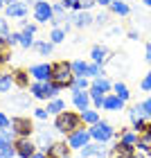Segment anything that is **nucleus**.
<instances>
[{
    "instance_id": "obj_1",
    "label": "nucleus",
    "mask_w": 151,
    "mask_h": 158,
    "mask_svg": "<svg viewBox=\"0 0 151 158\" xmlns=\"http://www.w3.org/2000/svg\"><path fill=\"white\" fill-rule=\"evenodd\" d=\"M81 127H84L81 115L75 113V111H63V113H59V115L54 118V131L63 133L66 138H68L70 133H75L77 129H81Z\"/></svg>"
},
{
    "instance_id": "obj_2",
    "label": "nucleus",
    "mask_w": 151,
    "mask_h": 158,
    "mask_svg": "<svg viewBox=\"0 0 151 158\" xmlns=\"http://www.w3.org/2000/svg\"><path fill=\"white\" fill-rule=\"evenodd\" d=\"M75 81V75H72V68H70V61H54L52 63V84H56L61 90L70 88Z\"/></svg>"
},
{
    "instance_id": "obj_3",
    "label": "nucleus",
    "mask_w": 151,
    "mask_h": 158,
    "mask_svg": "<svg viewBox=\"0 0 151 158\" xmlns=\"http://www.w3.org/2000/svg\"><path fill=\"white\" fill-rule=\"evenodd\" d=\"M59 93H61V88L52 81H32L30 84V95L34 99H47L50 102V99L59 97Z\"/></svg>"
},
{
    "instance_id": "obj_4",
    "label": "nucleus",
    "mask_w": 151,
    "mask_h": 158,
    "mask_svg": "<svg viewBox=\"0 0 151 158\" xmlns=\"http://www.w3.org/2000/svg\"><path fill=\"white\" fill-rule=\"evenodd\" d=\"M88 131H90L92 142H102V145H106L108 140H113V135H115L113 124H111V122H104V120H99L97 124H92Z\"/></svg>"
},
{
    "instance_id": "obj_5",
    "label": "nucleus",
    "mask_w": 151,
    "mask_h": 158,
    "mask_svg": "<svg viewBox=\"0 0 151 158\" xmlns=\"http://www.w3.org/2000/svg\"><path fill=\"white\" fill-rule=\"evenodd\" d=\"M9 129L16 133V138H30V135L36 131V129H34V124H32V120L25 118V115H14Z\"/></svg>"
},
{
    "instance_id": "obj_6",
    "label": "nucleus",
    "mask_w": 151,
    "mask_h": 158,
    "mask_svg": "<svg viewBox=\"0 0 151 158\" xmlns=\"http://www.w3.org/2000/svg\"><path fill=\"white\" fill-rule=\"evenodd\" d=\"M34 20H36L39 25H45V23H52L54 18V11H52V2H47V0H41V2L34 5Z\"/></svg>"
},
{
    "instance_id": "obj_7",
    "label": "nucleus",
    "mask_w": 151,
    "mask_h": 158,
    "mask_svg": "<svg viewBox=\"0 0 151 158\" xmlns=\"http://www.w3.org/2000/svg\"><path fill=\"white\" fill-rule=\"evenodd\" d=\"M66 142H68L70 149H79V152H81L88 142H92V138H90V131H88V129L81 127V129H77L75 133H70L68 138H66Z\"/></svg>"
},
{
    "instance_id": "obj_8",
    "label": "nucleus",
    "mask_w": 151,
    "mask_h": 158,
    "mask_svg": "<svg viewBox=\"0 0 151 158\" xmlns=\"http://www.w3.org/2000/svg\"><path fill=\"white\" fill-rule=\"evenodd\" d=\"M14 147H16V156H18V158H32L34 154L39 152L36 142H34L32 138H16Z\"/></svg>"
},
{
    "instance_id": "obj_9",
    "label": "nucleus",
    "mask_w": 151,
    "mask_h": 158,
    "mask_svg": "<svg viewBox=\"0 0 151 158\" xmlns=\"http://www.w3.org/2000/svg\"><path fill=\"white\" fill-rule=\"evenodd\" d=\"M30 75L34 77V81H52V63H34L30 66Z\"/></svg>"
},
{
    "instance_id": "obj_10",
    "label": "nucleus",
    "mask_w": 151,
    "mask_h": 158,
    "mask_svg": "<svg viewBox=\"0 0 151 158\" xmlns=\"http://www.w3.org/2000/svg\"><path fill=\"white\" fill-rule=\"evenodd\" d=\"M27 11H30V7H27L23 0L11 2V5L5 7V16H7V18H18V20H23V18H27Z\"/></svg>"
},
{
    "instance_id": "obj_11",
    "label": "nucleus",
    "mask_w": 151,
    "mask_h": 158,
    "mask_svg": "<svg viewBox=\"0 0 151 158\" xmlns=\"http://www.w3.org/2000/svg\"><path fill=\"white\" fill-rule=\"evenodd\" d=\"M72 104H75V109L77 113H84V111H88L90 109V93L88 90H72Z\"/></svg>"
},
{
    "instance_id": "obj_12",
    "label": "nucleus",
    "mask_w": 151,
    "mask_h": 158,
    "mask_svg": "<svg viewBox=\"0 0 151 158\" xmlns=\"http://www.w3.org/2000/svg\"><path fill=\"white\" fill-rule=\"evenodd\" d=\"M108 59H111V52H108V48L106 45H92V50H90V61L92 63H97V66H104V63H108Z\"/></svg>"
},
{
    "instance_id": "obj_13",
    "label": "nucleus",
    "mask_w": 151,
    "mask_h": 158,
    "mask_svg": "<svg viewBox=\"0 0 151 158\" xmlns=\"http://www.w3.org/2000/svg\"><path fill=\"white\" fill-rule=\"evenodd\" d=\"M79 156H84V158H104L106 156V147L102 142H88V145L79 152Z\"/></svg>"
},
{
    "instance_id": "obj_14",
    "label": "nucleus",
    "mask_w": 151,
    "mask_h": 158,
    "mask_svg": "<svg viewBox=\"0 0 151 158\" xmlns=\"http://www.w3.org/2000/svg\"><path fill=\"white\" fill-rule=\"evenodd\" d=\"M92 20H95V16H92L90 11H77V14H72V27H77V30L90 27Z\"/></svg>"
},
{
    "instance_id": "obj_15",
    "label": "nucleus",
    "mask_w": 151,
    "mask_h": 158,
    "mask_svg": "<svg viewBox=\"0 0 151 158\" xmlns=\"http://www.w3.org/2000/svg\"><path fill=\"white\" fill-rule=\"evenodd\" d=\"M11 75H14V86H18V88H30V70H25V68H16V70H11Z\"/></svg>"
},
{
    "instance_id": "obj_16",
    "label": "nucleus",
    "mask_w": 151,
    "mask_h": 158,
    "mask_svg": "<svg viewBox=\"0 0 151 158\" xmlns=\"http://www.w3.org/2000/svg\"><path fill=\"white\" fill-rule=\"evenodd\" d=\"M70 152H72V149L68 147V142H54L45 154H47V158H68Z\"/></svg>"
},
{
    "instance_id": "obj_17",
    "label": "nucleus",
    "mask_w": 151,
    "mask_h": 158,
    "mask_svg": "<svg viewBox=\"0 0 151 158\" xmlns=\"http://www.w3.org/2000/svg\"><path fill=\"white\" fill-rule=\"evenodd\" d=\"M70 27H72V23H66L63 27H52V32H50V43H54V45H59V43L66 41L68 36V32H70Z\"/></svg>"
},
{
    "instance_id": "obj_18",
    "label": "nucleus",
    "mask_w": 151,
    "mask_h": 158,
    "mask_svg": "<svg viewBox=\"0 0 151 158\" xmlns=\"http://www.w3.org/2000/svg\"><path fill=\"white\" fill-rule=\"evenodd\" d=\"M124 104H126V102H122L115 93H108V95H106V99H104V111H113V113L124 111Z\"/></svg>"
},
{
    "instance_id": "obj_19",
    "label": "nucleus",
    "mask_w": 151,
    "mask_h": 158,
    "mask_svg": "<svg viewBox=\"0 0 151 158\" xmlns=\"http://www.w3.org/2000/svg\"><path fill=\"white\" fill-rule=\"evenodd\" d=\"M138 138H140V135L135 133L133 129H120V133H117V142L129 145V147H135V145H138Z\"/></svg>"
},
{
    "instance_id": "obj_20",
    "label": "nucleus",
    "mask_w": 151,
    "mask_h": 158,
    "mask_svg": "<svg viewBox=\"0 0 151 158\" xmlns=\"http://www.w3.org/2000/svg\"><path fill=\"white\" fill-rule=\"evenodd\" d=\"M54 142H56V140H54V135L50 133V131H39V135H36V147H39V152L45 154L47 149L54 145Z\"/></svg>"
},
{
    "instance_id": "obj_21",
    "label": "nucleus",
    "mask_w": 151,
    "mask_h": 158,
    "mask_svg": "<svg viewBox=\"0 0 151 158\" xmlns=\"http://www.w3.org/2000/svg\"><path fill=\"white\" fill-rule=\"evenodd\" d=\"M135 152H138L135 147L122 145V142H115V145L111 147V156H113V158H129V156H133Z\"/></svg>"
},
{
    "instance_id": "obj_22",
    "label": "nucleus",
    "mask_w": 151,
    "mask_h": 158,
    "mask_svg": "<svg viewBox=\"0 0 151 158\" xmlns=\"http://www.w3.org/2000/svg\"><path fill=\"white\" fill-rule=\"evenodd\" d=\"M70 68H72V75L75 77H88V61L75 59V61H70Z\"/></svg>"
},
{
    "instance_id": "obj_23",
    "label": "nucleus",
    "mask_w": 151,
    "mask_h": 158,
    "mask_svg": "<svg viewBox=\"0 0 151 158\" xmlns=\"http://www.w3.org/2000/svg\"><path fill=\"white\" fill-rule=\"evenodd\" d=\"M108 11L115 14V16H129V14H131V7H129V2H124V0H115L108 7Z\"/></svg>"
},
{
    "instance_id": "obj_24",
    "label": "nucleus",
    "mask_w": 151,
    "mask_h": 158,
    "mask_svg": "<svg viewBox=\"0 0 151 158\" xmlns=\"http://www.w3.org/2000/svg\"><path fill=\"white\" fill-rule=\"evenodd\" d=\"M45 109H47V113H50V115H54V118H56L59 113H63V111H66V102H63L61 97H56V99H50Z\"/></svg>"
},
{
    "instance_id": "obj_25",
    "label": "nucleus",
    "mask_w": 151,
    "mask_h": 158,
    "mask_svg": "<svg viewBox=\"0 0 151 158\" xmlns=\"http://www.w3.org/2000/svg\"><path fill=\"white\" fill-rule=\"evenodd\" d=\"M90 102H92V109L95 111H102L104 109V99H106V93L102 90H95V88H90Z\"/></svg>"
},
{
    "instance_id": "obj_26",
    "label": "nucleus",
    "mask_w": 151,
    "mask_h": 158,
    "mask_svg": "<svg viewBox=\"0 0 151 158\" xmlns=\"http://www.w3.org/2000/svg\"><path fill=\"white\" fill-rule=\"evenodd\" d=\"M90 88L102 90V93H106V95H108V93L113 90V84H111L106 77H97V79H92V81H90Z\"/></svg>"
},
{
    "instance_id": "obj_27",
    "label": "nucleus",
    "mask_w": 151,
    "mask_h": 158,
    "mask_svg": "<svg viewBox=\"0 0 151 158\" xmlns=\"http://www.w3.org/2000/svg\"><path fill=\"white\" fill-rule=\"evenodd\" d=\"M135 149H138L140 154H145V156H151V135H149V133H142L140 138H138Z\"/></svg>"
},
{
    "instance_id": "obj_28",
    "label": "nucleus",
    "mask_w": 151,
    "mask_h": 158,
    "mask_svg": "<svg viewBox=\"0 0 151 158\" xmlns=\"http://www.w3.org/2000/svg\"><path fill=\"white\" fill-rule=\"evenodd\" d=\"M11 59V45L7 43V39H0V66H7Z\"/></svg>"
},
{
    "instance_id": "obj_29",
    "label": "nucleus",
    "mask_w": 151,
    "mask_h": 158,
    "mask_svg": "<svg viewBox=\"0 0 151 158\" xmlns=\"http://www.w3.org/2000/svg\"><path fill=\"white\" fill-rule=\"evenodd\" d=\"M113 93L122 99V102H126V99L131 97V90H129V86H126L124 81H115V84H113Z\"/></svg>"
},
{
    "instance_id": "obj_30",
    "label": "nucleus",
    "mask_w": 151,
    "mask_h": 158,
    "mask_svg": "<svg viewBox=\"0 0 151 158\" xmlns=\"http://www.w3.org/2000/svg\"><path fill=\"white\" fill-rule=\"evenodd\" d=\"M34 50H36L41 56H50L54 52V43H50V41H36V43H34Z\"/></svg>"
},
{
    "instance_id": "obj_31",
    "label": "nucleus",
    "mask_w": 151,
    "mask_h": 158,
    "mask_svg": "<svg viewBox=\"0 0 151 158\" xmlns=\"http://www.w3.org/2000/svg\"><path fill=\"white\" fill-rule=\"evenodd\" d=\"M79 115H81V122H84V124H88V127H92V124H97V122H99V111H95V109H88V111L79 113Z\"/></svg>"
},
{
    "instance_id": "obj_32",
    "label": "nucleus",
    "mask_w": 151,
    "mask_h": 158,
    "mask_svg": "<svg viewBox=\"0 0 151 158\" xmlns=\"http://www.w3.org/2000/svg\"><path fill=\"white\" fill-rule=\"evenodd\" d=\"M14 156H16L14 142H2L0 140V158H14Z\"/></svg>"
},
{
    "instance_id": "obj_33",
    "label": "nucleus",
    "mask_w": 151,
    "mask_h": 158,
    "mask_svg": "<svg viewBox=\"0 0 151 158\" xmlns=\"http://www.w3.org/2000/svg\"><path fill=\"white\" fill-rule=\"evenodd\" d=\"M14 86V75H11V70H7L5 75H0V93H7Z\"/></svg>"
},
{
    "instance_id": "obj_34",
    "label": "nucleus",
    "mask_w": 151,
    "mask_h": 158,
    "mask_svg": "<svg viewBox=\"0 0 151 158\" xmlns=\"http://www.w3.org/2000/svg\"><path fill=\"white\" fill-rule=\"evenodd\" d=\"M70 90H90L88 77H75V81H72V86H70Z\"/></svg>"
},
{
    "instance_id": "obj_35",
    "label": "nucleus",
    "mask_w": 151,
    "mask_h": 158,
    "mask_svg": "<svg viewBox=\"0 0 151 158\" xmlns=\"http://www.w3.org/2000/svg\"><path fill=\"white\" fill-rule=\"evenodd\" d=\"M108 18H111V11H99L95 16V20H92V25L95 27H104L106 23H108Z\"/></svg>"
},
{
    "instance_id": "obj_36",
    "label": "nucleus",
    "mask_w": 151,
    "mask_h": 158,
    "mask_svg": "<svg viewBox=\"0 0 151 158\" xmlns=\"http://www.w3.org/2000/svg\"><path fill=\"white\" fill-rule=\"evenodd\" d=\"M0 140L2 142H16V133L11 129H0Z\"/></svg>"
},
{
    "instance_id": "obj_37",
    "label": "nucleus",
    "mask_w": 151,
    "mask_h": 158,
    "mask_svg": "<svg viewBox=\"0 0 151 158\" xmlns=\"http://www.w3.org/2000/svg\"><path fill=\"white\" fill-rule=\"evenodd\" d=\"M32 102V95H18V97H11V104L16 106H30Z\"/></svg>"
},
{
    "instance_id": "obj_38",
    "label": "nucleus",
    "mask_w": 151,
    "mask_h": 158,
    "mask_svg": "<svg viewBox=\"0 0 151 158\" xmlns=\"http://www.w3.org/2000/svg\"><path fill=\"white\" fill-rule=\"evenodd\" d=\"M9 23H7V18H2V16H0V39H7V36H9Z\"/></svg>"
},
{
    "instance_id": "obj_39",
    "label": "nucleus",
    "mask_w": 151,
    "mask_h": 158,
    "mask_svg": "<svg viewBox=\"0 0 151 158\" xmlns=\"http://www.w3.org/2000/svg\"><path fill=\"white\" fill-rule=\"evenodd\" d=\"M140 88L145 90V93H149V90H151V70H149V73L145 75V79L140 81Z\"/></svg>"
},
{
    "instance_id": "obj_40",
    "label": "nucleus",
    "mask_w": 151,
    "mask_h": 158,
    "mask_svg": "<svg viewBox=\"0 0 151 158\" xmlns=\"http://www.w3.org/2000/svg\"><path fill=\"white\" fill-rule=\"evenodd\" d=\"M7 43L14 48V45H20V32H11L9 36H7Z\"/></svg>"
},
{
    "instance_id": "obj_41",
    "label": "nucleus",
    "mask_w": 151,
    "mask_h": 158,
    "mask_svg": "<svg viewBox=\"0 0 151 158\" xmlns=\"http://www.w3.org/2000/svg\"><path fill=\"white\" fill-rule=\"evenodd\" d=\"M34 118L36 120H47L50 113H47V109H34Z\"/></svg>"
},
{
    "instance_id": "obj_42",
    "label": "nucleus",
    "mask_w": 151,
    "mask_h": 158,
    "mask_svg": "<svg viewBox=\"0 0 151 158\" xmlns=\"http://www.w3.org/2000/svg\"><path fill=\"white\" fill-rule=\"evenodd\" d=\"M11 127V118H7L5 113H0V129H9Z\"/></svg>"
},
{
    "instance_id": "obj_43",
    "label": "nucleus",
    "mask_w": 151,
    "mask_h": 158,
    "mask_svg": "<svg viewBox=\"0 0 151 158\" xmlns=\"http://www.w3.org/2000/svg\"><path fill=\"white\" fill-rule=\"evenodd\" d=\"M79 2H81V11H88V9H92V7L97 5L95 0H79Z\"/></svg>"
},
{
    "instance_id": "obj_44",
    "label": "nucleus",
    "mask_w": 151,
    "mask_h": 158,
    "mask_svg": "<svg viewBox=\"0 0 151 158\" xmlns=\"http://www.w3.org/2000/svg\"><path fill=\"white\" fill-rule=\"evenodd\" d=\"M142 106H145V111H147V118H151V97H147L145 102H142Z\"/></svg>"
},
{
    "instance_id": "obj_45",
    "label": "nucleus",
    "mask_w": 151,
    "mask_h": 158,
    "mask_svg": "<svg viewBox=\"0 0 151 158\" xmlns=\"http://www.w3.org/2000/svg\"><path fill=\"white\" fill-rule=\"evenodd\" d=\"M95 2H97L99 7H111V5L115 2V0H95Z\"/></svg>"
},
{
    "instance_id": "obj_46",
    "label": "nucleus",
    "mask_w": 151,
    "mask_h": 158,
    "mask_svg": "<svg viewBox=\"0 0 151 158\" xmlns=\"http://www.w3.org/2000/svg\"><path fill=\"white\" fill-rule=\"evenodd\" d=\"M129 39H131V41H138L140 34H138V32H129Z\"/></svg>"
},
{
    "instance_id": "obj_47",
    "label": "nucleus",
    "mask_w": 151,
    "mask_h": 158,
    "mask_svg": "<svg viewBox=\"0 0 151 158\" xmlns=\"http://www.w3.org/2000/svg\"><path fill=\"white\" fill-rule=\"evenodd\" d=\"M145 52H147V59L151 61V43H147V50H145Z\"/></svg>"
},
{
    "instance_id": "obj_48",
    "label": "nucleus",
    "mask_w": 151,
    "mask_h": 158,
    "mask_svg": "<svg viewBox=\"0 0 151 158\" xmlns=\"http://www.w3.org/2000/svg\"><path fill=\"white\" fill-rule=\"evenodd\" d=\"M23 2H25V5H27V7H30V5H32V7H34V5H36V2H41V0H23Z\"/></svg>"
},
{
    "instance_id": "obj_49",
    "label": "nucleus",
    "mask_w": 151,
    "mask_h": 158,
    "mask_svg": "<svg viewBox=\"0 0 151 158\" xmlns=\"http://www.w3.org/2000/svg\"><path fill=\"white\" fill-rule=\"evenodd\" d=\"M32 158H47V154H43V152H36V154H34Z\"/></svg>"
},
{
    "instance_id": "obj_50",
    "label": "nucleus",
    "mask_w": 151,
    "mask_h": 158,
    "mask_svg": "<svg viewBox=\"0 0 151 158\" xmlns=\"http://www.w3.org/2000/svg\"><path fill=\"white\" fill-rule=\"evenodd\" d=\"M129 158H147V156H145V154H140V152H135L133 156H129Z\"/></svg>"
},
{
    "instance_id": "obj_51",
    "label": "nucleus",
    "mask_w": 151,
    "mask_h": 158,
    "mask_svg": "<svg viewBox=\"0 0 151 158\" xmlns=\"http://www.w3.org/2000/svg\"><path fill=\"white\" fill-rule=\"evenodd\" d=\"M142 5H145V7H149V9H151V0H142Z\"/></svg>"
},
{
    "instance_id": "obj_52",
    "label": "nucleus",
    "mask_w": 151,
    "mask_h": 158,
    "mask_svg": "<svg viewBox=\"0 0 151 158\" xmlns=\"http://www.w3.org/2000/svg\"><path fill=\"white\" fill-rule=\"evenodd\" d=\"M145 133H149V135H151V122H147V131H145Z\"/></svg>"
},
{
    "instance_id": "obj_53",
    "label": "nucleus",
    "mask_w": 151,
    "mask_h": 158,
    "mask_svg": "<svg viewBox=\"0 0 151 158\" xmlns=\"http://www.w3.org/2000/svg\"><path fill=\"white\" fill-rule=\"evenodd\" d=\"M5 7H7V2H5V0H0V9H5Z\"/></svg>"
},
{
    "instance_id": "obj_54",
    "label": "nucleus",
    "mask_w": 151,
    "mask_h": 158,
    "mask_svg": "<svg viewBox=\"0 0 151 158\" xmlns=\"http://www.w3.org/2000/svg\"><path fill=\"white\" fill-rule=\"evenodd\" d=\"M5 2H7V5H11V2H18V0H5Z\"/></svg>"
},
{
    "instance_id": "obj_55",
    "label": "nucleus",
    "mask_w": 151,
    "mask_h": 158,
    "mask_svg": "<svg viewBox=\"0 0 151 158\" xmlns=\"http://www.w3.org/2000/svg\"><path fill=\"white\" fill-rule=\"evenodd\" d=\"M77 158H84V156H77Z\"/></svg>"
},
{
    "instance_id": "obj_56",
    "label": "nucleus",
    "mask_w": 151,
    "mask_h": 158,
    "mask_svg": "<svg viewBox=\"0 0 151 158\" xmlns=\"http://www.w3.org/2000/svg\"><path fill=\"white\" fill-rule=\"evenodd\" d=\"M124 2H129V0H124Z\"/></svg>"
},
{
    "instance_id": "obj_57",
    "label": "nucleus",
    "mask_w": 151,
    "mask_h": 158,
    "mask_svg": "<svg viewBox=\"0 0 151 158\" xmlns=\"http://www.w3.org/2000/svg\"><path fill=\"white\" fill-rule=\"evenodd\" d=\"M149 66H151V61H149Z\"/></svg>"
},
{
    "instance_id": "obj_58",
    "label": "nucleus",
    "mask_w": 151,
    "mask_h": 158,
    "mask_svg": "<svg viewBox=\"0 0 151 158\" xmlns=\"http://www.w3.org/2000/svg\"><path fill=\"white\" fill-rule=\"evenodd\" d=\"M68 158H70V156H68Z\"/></svg>"
}]
</instances>
